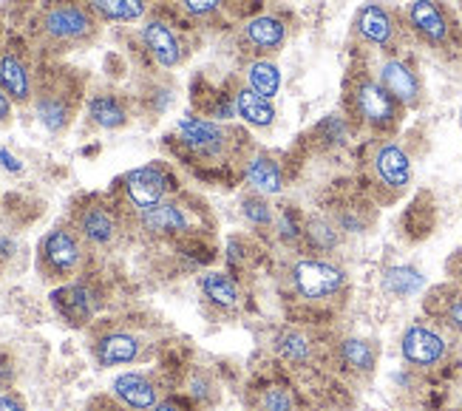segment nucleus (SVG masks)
Returning <instances> with one entry per match:
<instances>
[{
    "instance_id": "nucleus-31",
    "label": "nucleus",
    "mask_w": 462,
    "mask_h": 411,
    "mask_svg": "<svg viewBox=\"0 0 462 411\" xmlns=\"http://www.w3.org/2000/svg\"><path fill=\"white\" fill-rule=\"evenodd\" d=\"M261 408L264 411H298V403H295L292 388L270 386V388H264V395H261Z\"/></svg>"
},
{
    "instance_id": "nucleus-1",
    "label": "nucleus",
    "mask_w": 462,
    "mask_h": 411,
    "mask_svg": "<svg viewBox=\"0 0 462 411\" xmlns=\"http://www.w3.org/2000/svg\"><path fill=\"white\" fill-rule=\"evenodd\" d=\"M99 32V17L83 6V4H71V0H60L51 4L40 14V34L49 46L69 51L88 46Z\"/></svg>"
},
{
    "instance_id": "nucleus-26",
    "label": "nucleus",
    "mask_w": 462,
    "mask_h": 411,
    "mask_svg": "<svg viewBox=\"0 0 462 411\" xmlns=\"http://www.w3.org/2000/svg\"><path fill=\"white\" fill-rule=\"evenodd\" d=\"M37 119L43 122V128L51 134L66 131L69 119H71V108L63 94L57 91H43L37 97Z\"/></svg>"
},
{
    "instance_id": "nucleus-6",
    "label": "nucleus",
    "mask_w": 462,
    "mask_h": 411,
    "mask_svg": "<svg viewBox=\"0 0 462 411\" xmlns=\"http://www.w3.org/2000/svg\"><path fill=\"white\" fill-rule=\"evenodd\" d=\"M352 29L360 43H366L377 51H394L400 43V32H403L397 14L383 4H374V0L355 12Z\"/></svg>"
},
{
    "instance_id": "nucleus-12",
    "label": "nucleus",
    "mask_w": 462,
    "mask_h": 411,
    "mask_svg": "<svg viewBox=\"0 0 462 411\" xmlns=\"http://www.w3.org/2000/svg\"><path fill=\"white\" fill-rule=\"evenodd\" d=\"M143 43L148 54L156 60V66L162 69H176L185 60V46L173 26H168L165 20H148L143 26Z\"/></svg>"
},
{
    "instance_id": "nucleus-15",
    "label": "nucleus",
    "mask_w": 462,
    "mask_h": 411,
    "mask_svg": "<svg viewBox=\"0 0 462 411\" xmlns=\"http://www.w3.org/2000/svg\"><path fill=\"white\" fill-rule=\"evenodd\" d=\"M77 233L94 247H108L119 233V224L106 204H88L77 216Z\"/></svg>"
},
{
    "instance_id": "nucleus-34",
    "label": "nucleus",
    "mask_w": 462,
    "mask_h": 411,
    "mask_svg": "<svg viewBox=\"0 0 462 411\" xmlns=\"http://www.w3.org/2000/svg\"><path fill=\"white\" fill-rule=\"evenodd\" d=\"M222 4H225V0H182L185 12L193 14V17H210V14H216L218 9H222Z\"/></svg>"
},
{
    "instance_id": "nucleus-3",
    "label": "nucleus",
    "mask_w": 462,
    "mask_h": 411,
    "mask_svg": "<svg viewBox=\"0 0 462 411\" xmlns=\"http://www.w3.org/2000/svg\"><path fill=\"white\" fill-rule=\"evenodd\" d=\"M292 286L304 301H329L346 286V273L324 258H300L292 266Z\"/></svg>"
},
{
    "instance_id": "nucleus-37",
    "label": "nucleus",
    "mask_w": 462,
    "mask_h": 411,
    "mask_svg": "<svg viewBox=\"0 0 462 411\" xmlns=\"http://www.w3.org/2000/svg\"><path fill=\"white\" fill-rule=\"evenodd\" d=\"M0 411H26V403L17 395H0Z\"/></svg>"
},
{
    "instance_id": "nucleus-33",
    "label": "nucleus",
    "mask_w": 462,
    "mask_h": 411,
    "mask_svg": "<svg viewBox=\"0 0 462 411\" xmlns=\"http://www.w3.org/2000/svg\"><path fill=\"white\" fill-rule=\"evenodd\" d=\"M241 213L247 216V221L253 224H273V210H270V204L264 201V196H247V199H241Z\"/></svg>"
},
{
    "instance_id": "nucleus-25",
    "label": "nucleus",
    "mask_w": 462,
    "mask_h": 411,
    "mask_svg": "<svg viewBox=\"0 0 462 411\" xmlns=\"http://www.w3.org/2000/svg\"><path fill=\"white\" fill-rule=\"evenodd\" d=\"M245 77H247V89H253L255 94L267 97V99H275V94L281 91V71L267 57L250 60L245 69Z\"/></svg>"
},
{
    "instance_id": "nucleus-19",
    "label": "nucleus",
    "mask_w": 462,
    "mask_h": 411,
    "mask_svg": "<svg viewBox=\"0 0 462 411\" xmlns=\"http://www.w3.org/2000/svg\"><path fill=\"white\" fill-rule=\"evenodd\" d=\"M139 221H143V228L148 233H156V236H171V233H188L190 230V216L182 204L176 201H162L156 204V208L139 213Z\"/></svg>"
},
{
    "instance_id": "nucleus-39",
    "label": "nucleus",
    "mask_w": 462,
    "mask_h": 411,
    "mask_svg": "<svg viewBox=\"0 0 462 411\" xmlns=\"http://www.w3.org/2000/svg\"><path fill=\"white\" fill-rule=\"evenodd\" d=\"M9 114H12V99L4 89H0V122L9 119Z\"/></svg>"
},
{
    "instance_id": "nucleus-7",
    "label": "nucleus",
    "mask_w": 462,
    "mask_h": 411,
    "mask_svg": "<svg viewBox=\"0 0 462 411\" xmlns=\"http://www.w3.org/2000/svg\"><path fill=\"white\" fill-rule=\"evenodd\" d=\"M369 164H372L374 182L383 191H389V193H403L409 184H411V176H414L411 156L394 139L380 142V145L374 148V154H372V162Z\"/></svg>"
},
{
    "instance_id": "nucleus-13",
    "label": "nucleus",
    "mask_w": 462,
    "mask_h": 411,
    "mask_svg": "<svg viewBox=\"0 0 462 411\" xmlns=\"http://www.w3.org/2000/svg\"><path fill=\"white\" fill-rule=\"evenodd\" d=\"M111 397L131 411H153L159 406V388L143 372H123L111 383Z\"/></svg>"
},
{
    "instance_id": "nucleus-23",
    "label": "nucleus",
    "mask_w": 462,
    "mask_h": 411,
    "mask_svg": "<svg viewBox=\"0 0 462 411\" xmlns=\"http://www.w3.org/2000/svg\"><path fill=\"white\" fill-rule=\"evenodd\" d=\"M429 310L434 313V318H439L448 329L462 335V290L459 286H439V290H434Z\"/></svg>"
},
{
    "instance_id": "nucleus-30",
    "label": "nucleus",
    "mask_w": 462,
    "mask_h": 411,
    "mask_svg": "<svg viewBox=\"0 0 462 411\" xmlns=\"http://www.w3.org/2000/svg\"><path fill=\"white\" fill-rule=\"evenodd\" d=\"M420 286H423V276H420V270H414V266L403 264V266H392L386 273V290L394 295H411Z\"/></svg>"
},
{
    "instance_id": "nucleus-16",
    "label": "nucleus",
    "mask_w": 462,
    "mask_h": 411,
    "mask_svg": "<svg viewBox=\"0 0 462 411\" xmlns=\"http://www.w3.org/2000/svg\"><path fill=\"white\" fill-rule=\"evenodd\" d=\"M51 306L66 323L79 326V323H88L94 315V295L83 284H66L51 293Z\"/></svg>"
},
{
    "instance_id": "nucleus-9",
    "label": "nucleus",
    "mask_w": 462,
    "mask_h": 411,
    "mask_svg": "<svg viewBox=\"0 0 462 411\" xmlns=\"http://www.w3.org/2000/svg\"><path fill=\"white\" fill-rule=\"evenodd\" d=\"M83 264V244L79 233L69 228H54L40 244V266L49 276H71Z\"/></svg>"
},
{
    "instance_id": "nucleus-10",
    "label": "nucleus",
    "mask_w": 462,
    "mask_h": 411,
    "mask_svg": "<svg viewBox=\"0 0 462 411\" xmlns=\"http://www.w3.org/2000/svg\"><path fill=\"white\" fill-rule=\"evenodd\" d=\"M176 131H179V139H182V145L199 156H222L230 145L227 128L202 117H182L176 122Z\"/></svg>"
},
{
    "instance_id": "nucleus-41",
    "label": "nucleus",
    "mask_w": 462,
    "mask_h": 411,
    "mask_svg": "<svg viewBox=\"0 0 462 411\" xmlns=\"http://www.w3.org/2000/svg\"><path fill=\"white\" fill-rule=\"evenodd\" d=\"M153 411H185V408L179 403H173V400H159V406Z\"/></svg>"
},
{
    "instance_id": "nucleus-4",
    "label": "nucleus",
    "mask_w": 462,
    "mask_h": 411,
    "mask_svg": "<svg viewBox=\"0 0 462 411\" xmlns=\"http://www.w3.org/2000/svg\"><path fill=\"white\" fill-rule=\"evenodd\" d=\"M406 29L431 49H448L454 40V20L439 0H411L406 6Z\"/></svg>"
},
{
    "instance_id": "nucleus-43",
    "label": "nucleus",
    "mask_w": 462,
    "mask_h": 411,
    "mask_svg": "<svg viewBox=\"0 0 462 411\" xmlns=\"http://www.w3.org/2000/svg\"><path fill=\"white\" fill-rule=\"evenodd\" d=\"M459 122H462V114H459Z\"/></svg>"
},
{
    "instance_id": "nucleus-11",
    "label": "nucleus",
    "mask_w": 462,
    "mask_h": 411,
    "mask_svg": "<svg viewBox=\"0 0 462 411\" xmlns=\"http://www.w3.org/2000/svg\"><path fill=\"white\" fill-rule=\"evenodd\" d=\"M168 188H171V176L159 168V164L134 168L125 176V193L139 213H145V210L156 208V204H162L168 196Z\"/></svg>"
},
{
    "instance_id": "nucleus-5",
    "label": "nucleus",
    "mask_w": 462,
    "mask_h": 411,
    "mask_svg": "<svg viewBox=\"0 0 462 411\" xmlns=\"http://www.w3.org/2000/svg\"><path fill=\"white\" fill-rule=\"evenodd\" d=\"M400 355L409 366L434 369L448 358V341L439 329L429 321H414L403 329L400 338Z\"/></svg>"
},
{
    "instance_id": "nucleus-17",
    "label": "nucleus",
    "mask_w": 462,
    "mask_h": 411,
    "mask_svg": "<svg viewBox=\"0 0 462 411\" xmlns=\"http://www.w3.org/2000/svg\"><path fill=\"white\" fill-rule=\"evenodd\" d=\"M245 37L258 51L273 54L287 43V23L275 14H255L245 23Z\"/></svg>"
},
{
    "instance_id": "nucleus-27",
    "label": "nucleus",
    "mask_w": 462,
    "mask_h": 411,
    "mask_svg": "<svg viewBox=\"0 0 462 411\" xmlns=\"http://www.w3.org/2000/svg\"><path fill=\"white\" fill-rule=\"evenodd\" d=\"M88 9L99 20H116V23H134L143 20L148 4L145 0H88Z\"/></svg>"
},
{
    "instance_id": "nucleus-42",
    "label": "nucleus",
    "mask_w": 462,
    "mask_h": 411,
    "mask_svg": "<svg viewBox=\"0 0 462 411\" xmlns=\"http://www.w3.org/2000/svg\"><path fill=\"white\" fill-rule=\"evenodd\" d=\"M457 403H459V411H462V388H459V400Z\"/></svg>"
},
{
    "instance_id": "nucleus-21",
    "label": "nucleus",
    "mask_w": 462,
    "mask_h": 411,
    "mask_svg": "<svg viewBox=\"0 0 462 411\" xmlns=\"http://www.w3.org/2000/svg\"><path fill=\"white\" fill-rule=\"evenodd\" d=\"M247 182L250 188L258 193V196H278L284 191V173H281L278 162L264 156V154H255L250 162H247Z\"/></svg>"
},
{
    "instance_id": "nucleus-14",
    "label": "nucleus",
    "mask_w": 462,
    "mask_h": 411,
    "mask_svg": "<svg viewBox=\"0 0 462 411\" xmlns=\"http://www.w3.org/2000/svg\"><path fill=\"white\" fill-rule=\"evenodd\" d=\"M143 352V341L125 329H114V332H103L94 341V358L99 366H125L134 363Z\"/></svg>"
},
{
    "instance_id": "nucleus-40",
    "label": "nucleus",
    "mask_w": 462,
    "mask_h": 411,
    "mask_svg": "<svg viewBox=\"0 0 462 411\" xmlns=\"http://www.w3.org/2000/svg\"><path fill=\"white\" fill-rule=\"evenodd\" d=\"M0 159H4V164H6L9 171H20V162H17L9 151H0Z\"/></svg>"
},
{
    "instance_id": "nucleus-36",
    "label": "nucleus",
    "mask_w": 462,
    "mask_h": 411,
    "mask_svg": "<svg viewBox=\"0 0 462 411\" xmlns=\"http://www.w3.org/2000/svg\"><path fill=\"white\" fill-rule=\"evenodd\" d=\"M88 411H128V408L116 397H97V400H91Z\"/></svg>"
},
{
    "instance_id": "nucleus-38",
    "label": "nucleus",
    "mask_w": 462,
    "mask_h": 411,
    "mask_svg": "<svg viewBox=\"0 0 462 411\" xmlns=\"http://www.w3.org/2000/svg\"><path fill=\"white\" fill-rule=\"evenodd\" d=\"M451 278L457 281V286L462 290V253H457V256L451 258Z\"/></svg>"
},
{
    "instance_id": "nucleus-24",
    "label": "nucleus",
    "mask_w": 462,
    "mask_h": 411,
    "mask_svg": "<svg viewBox=\"0 0 462 411\" xmlns=\"http://www.w3.org/2000/svg\"><path fill=\"white\" fill-rule=\"evenodd\" d=\"M88 117H91L94 126L106 128V131H116L128 122V111L123 106V99L114 97V94H97L88 102Z\"/></svg>"
},
{
    "instance_id": "nucleus-20",
    "label": "nucleus",
    "mask_w": 462,
    "mask_h": 411,
    "mask_svg": "<svg viewBox=\"0 0 462 411\" xmlns=\"http://www.w3.org/2000/svg\"><path fill=\"white\" fill-rule=\"evenodd\" d=\"M233 106H236V117H241L253 128H270L275 122V106L273 99L255 94L253 89H238L233 94Z\"/></svg>"
},
{
    "instance_id": "nucleus-2",
    "label": "nucleus",
    "mask_w": 462,
    "mask_h": 411,
    "mask_svg": "<svg viewBox=\"0 0 462 411\" xmlns=\"http://www.w3.org/2000/svg\"><path fill=\"white\" fill-rule=\"evenodd\" d=\"M352 108L357 114V119L369 126L377 134H389L400 126V114L403 108L397 106L394 97L380 86L377 77H357L352 86Z\"/></svg>"
},
{
    "instance_id": "nucleus-28",
    "label": "nucleus",
    "mask_w": 462,
    "mask_h": 411,
    "mask_svg": "<svg viewBox=\"0 0 462 411\" xmlns=\"http://www.w3.org/2000/svg\"><path fill=\"white\" fill-rule=\"evenodd\" d=\"M340 360H344L346 369H352V372L357 375H369L374 363H377V349L364 341V338H346V341H340Z\"/></svg>"
},
{
    "instance_id": "nucleus-29",
    "label": "nucleus",
    "mask_w": 462,
    "mask_h": 411,
    "mask_svg": "<svg viewBox=\"0 0 462 411\" xmlns=\"http://www.w3.org/2000/svg\"><path fill=\"white\" fill-rule=\"evenodd\" d=\"M275 352L295 366H304L312 358V341L300 329H281L275 335Z\"/></svg>"
},
{
    "instance_id": "nucleus-18",
    "label": "nucleus",
    "mask_w": 462,
    "mask_h": 411,
    "mask_svg": "<svg viewBox=\"0 0 462 411\" xmlns=\"http://www.w3.org/2000/svg\"><path fill=\"white\" fill-rule=\"evenodd\" d=\"M0 89L9 94L14 106H26L32 99V74L29 66L14 51H0Z\"/></svg>"
},
{
    "instance_id": "nucleus-32",
    "label": "nucleus",
    "mask_w": 462,
    "mask_h": 411,
    "mask_svg": "<svg viewBox=\"0 0 462 411\" xmlns=\"http://www.w3.org/2000/svg\"><path fill=\"white\" fill-rule=\"evenodd\" d=\"M304 236H307L315 247H320V250H329V247H335V241H337L335 224L327 221V219H312V221L307 224V228H304Z\"/></svg>"
},
{
    "instance_id": "nucleus-22",
    "label": "nucleus",
    "mask_w": 462,
    "mask_h": 411,
    "mask_svg": "<svg viewBox=\"0 0 462 411\" xmlns=\"http://www.w3.org/2000/svg\"><path fill=\"white\" fill-rule=\"evenodd\" d=\"M199 286H202V295H205L213 306H218V310H236L238 301H241L238 284H236L227 273L210 270V273L202 276Z\"/></svg>"
},
{
    "instance_id": "nucleus-35",
    "label": "nucleus",
    "mask_w": 462,
    "mask_h": 411,
    "mask_svg": "<svg viewBox=\"0 0 462 411\" xmlns=\"http://www.w3.org/2000/svg\"><path fill=\"white\" fill-rule=\"evenodd\" d=\"M278 236L290 238V241L300 236V230L295 228V221H292V213H281V219H278Z\"/></svg>"
},
{
    "instance_id": "nucleus-8",
    "label": "nucleus",
    "mask_w": 462,
    "mask_h": 411,
    "mask_svg": "<svg viewBox=\"0 0 462 411\" xmlns=\"http://www.w3.org/2000/svg\"><path fill=\"white\" fill-rule=\"evenodd\" d=\"M377 82L394 97L400 108H420L423 102V79L403 57H386L377 69Z\"/></svg>"
}]
</instances>
